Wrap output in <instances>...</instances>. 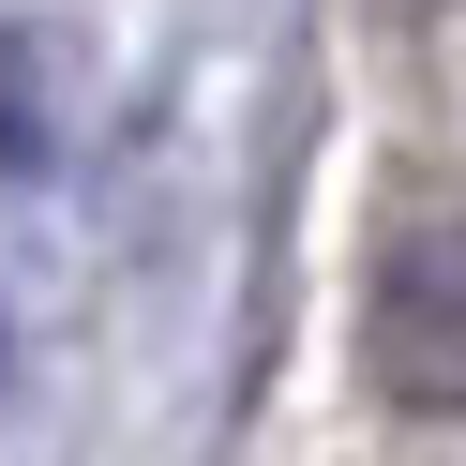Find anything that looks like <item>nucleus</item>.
<instances>
[{
	"mask_svg": "<svg viewBox=\"0 0 466 466\" xmlns=\"http://www.w3.org/2000/svg\"><path fill=\"white\" fill-rule=\"evenodd\" d=\"M361 361L406 421H451L466 406V211L406 226L376 256V301H361Z\"/></svg>",
	"mask_w": 466,
	"mask_h": 466,
	"instance_id": "obj_1",
	"label": "nucleus"
},
{
	"mask_svg": "<svg viewBox=\"0 0 466 466\" xmlns=\"http://www.w3.org/2000/svg\"><path fill=\"white\" fill-rule=\"evenodd\" d=\"M46 166V121H31V46H0V181Z\"/></svg>",
	"mask_w": 466,
	"mask_h": 466,
	"instance_id": "obj_2",
	"label": "nucleus"
}]
</instances>
